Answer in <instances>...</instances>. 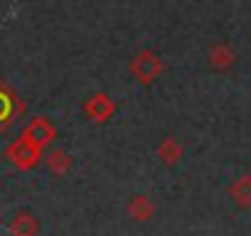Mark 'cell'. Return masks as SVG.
Returning a JSON list of instances; mask_svg holds the SVG:
<instances>
[{"instance_id": "obj_6", "label": "cell", "mask_w": 251, "mask_h": 236, "mask_svg": "<svg viewBox=\"0 0 251 236\" xmlns=\"http://www.w3.org/2000/svg\"><path fill=\"white\" fill-rule=\"evenodd\" d=\"M155 153H158V158H160V163H163L165 167H175V165L182 160V155H185V148H182V143H180L177 138H173V136H165V138L158 143Z\"/></svg>"}, {"instance_id": "obj_1", "label": "cell", "mask_w": 251, "mask_h": 236, "mask_svg": "<svg viewBox=\"0 0 251 236\" xmlns=\"http://www.w3.org/2000/svg\"><path fill=\"white\" fill-rule=\"evenodd\" d=\"M128 74L141 84V86H151L160 74H163V59L153 52V49H141L131 57L128 62Z\"/></svg>"}, {"instance_id": "obj_2", "label": "cell", "mask_w": 251, "mask_h": 236, "mask_svg": "<svg viewBox=\"0 0 251 236\" xmlns=\"http://www.w3.org/2000/svg\"><path fill=\"white\" fill-rule=\"evenodd\" d=\"M5 158H8V163H10L13 167L27 172V170H32V167L40 165V160L45 158V150L37 148V145H32L30 141H25V138L20 136L18 141H13V143L5 148Z\"/></svg>"}, {"instance_id": "obj_5", "label": "cell", "mask_w": 251, "mask_h": 236, "mask_svg": "<svg viewBox=\"0 0 251 236\" xmlns=\"http://www.w3.org/2000/svg\"><path fill=\"white\" fill-rule=\"evenodd\" d=\"M25 141H30L32 145H37V148H47V145H52L54 143V138H57V126L50 121L47 116H35L32 121L23 128V133H20Z\"/></svg>"}, {"instance_id": "obj_8", "label": "cell", "mask_w": 251, "mask_h": 236, "mask_svg": "<svg viewBox=\"0 0 251 236\" xmlns=\"http://www.w3.org/2000/svg\"><path fill=\"white\" fill-rule=\"evenodd\" d=\"M126 214H128L133 221H141L143 224V221H148L155 214V204L146 194H133L128 199V204H126Z\"/></svg>"}, {"instance_id": "obj_11", "label": "cell", "mask_w": 251, "mask_h": 236, "mask_svg": "<svg viewBox=\"0 0 251 236\" xmlns=\"http://www.w3.org/2000/svg\"><path fill=\"white\" fill-rule=\"evenodd\" d=\"M209 64L214 67V69H229L231 64H234V52H231V47H226V45H214L212 49H209Z\"/></svg>"}, {"instance_id": "obj_4", "label": "cell", "mask_w": 251, "mask_h": 236, "mask_svg": "<svg viewBox=\"0 0 251 236\" xmlns=\"http://www.w3.org/2000/svg\"><path fill=\"white\" fill-rule=\"evenodd\" d=\"M81 113L86 116V121L103 126V123H108L111 118H113L116 103H113V98H111L108 94L99 91V94H91V96H86V98L81 101Z\"/></svg>"}, {"instance_id": "obj_9", "label": "cell", "mask_w": 251, "mask_h": 236, "mask_svg": "<svg viewBox=\"0 0 251 236\" xmlns=\"http://www.w3.org/2000/svg\"><path fill=\"white\" fill-rule=\"evenodd\" d=\"M229 197L239 209H249L251 207V175H239L231 185H229Z\"/></svg>"}, {"instance_id": "obj_10", "label": "cell", "mask_w": 251, "mask_h": 236, "mask_svg": "<svg viewBox=\"0 0 251 236\" xmlns=\"http://www.w3.org/2000/svg\"><path fill=\"white\" fill-rule=\"evenodd\" d=\"M45 163H47V170L54 175V177H64L69 170H72V158L67 150L62 148H52L45 153Z\"/></svg>"}, {"instance_id": "obj_3", "label": "cell", "mask_w": 251, "mask_h": 236, "mask_svg": "<svg viewBox=\"0 0 251 236\" xmlns=\"http://www.w3.org/2000/svg\"><path fill=\"white\" fill-rule=\"evenodd\" d=\"M25 111H27L25 101L3 79H0V136H5L10 131L13 123H15V118L25 116Z\"/></svg>"}, {"instance_id": "obj_7", "label": "cell", "mask_w": 251, "mask_h": 236, "mask_svg": "<svg viewBox=\"0 0 251 236\" xmlns=\"http://www.w3.org/2000/svg\"><path fill=\"white\" fill-rule=\"evenodd\" d=\"M8 231H10V236H37L40 234V221L30 212H18L10 219Z\"/></svg>"}]
</instances>
